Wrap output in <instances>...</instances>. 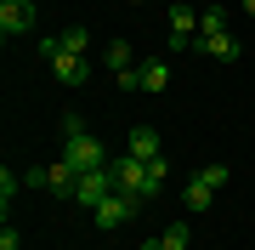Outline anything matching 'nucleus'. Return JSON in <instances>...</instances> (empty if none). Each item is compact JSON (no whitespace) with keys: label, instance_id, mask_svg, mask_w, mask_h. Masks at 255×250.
Masks as SVG:
<instances>
[{"label":"nucleus","instance_id":"11","mask_svg":"<svg viewBox=\"0 0 255 250\" xmlns=\"http://www.w3.org/2000/svg\"><path fill=\"white\" fill-rule=\"evenodd\" d=\"M199 51L204 57H216V63H238V34L227 28V34H204L199 40Z\"/></svg>","mask_w":255,"mask_h":250},{"label":"nucleus","instance_id":"3","mask_svg":"<svg viewBox=\"0 0 255 250\" xmlns=\"http://www.w3.org/2000/svg\"><path fill=\"white\" fill-rule=\"evenodd\" d=\"M40 51H46L51 74L63 80V85H85V80H91V57H80V51H63L57 40H40Z\"/></svg>","mask_w":255,"mask_h":250},{"label":"nucleus","instance_id":"13","mask_svg":"<svg viewBox=\"0 0 255 250\" xmlns=\"http://www.w3.org/2000/svg\"><path fill=\"white\" fill-rule=\"evenodd\" d=\"M57 46L63 51H80V57H91V34H85V28H63V34H51Z\"/></svg>","mask_w":255,"mask_h":250},{"label":"nucleus","instance_id":"8","mask_svg":"<svg viewBox=\"0 0 255 250\" xmlns=\"http://www.w3.org/2000/svg\"><path fill=\"white\" fill-rule=\"evenodd\" d=\"M170 46H199V11L193 6H170Z\"/></svg>","mask_w":255,"mask_h":250},{"label":"nucleus","instance_id":"4","mask_svg":"<svg viewBox=\"0 0 255 250\" xmlns=\"http://www.w3.org/2000/svg\"><path fill=\"white\" fill-rule=\"evenodd\" d=\"M119 91H164V85H170V63H164V57H142L136 68H130L125 80H114Z\"/></svg>","mask_w":255,"mask_h":250},{"label":"nucleus","instance_id":"19","mask_svg":"<svg viewBox=\"0 0 255 250\" xmlns=\"http://www.w3.org/2000/svg\"><path fill=\"white\" fill-rule=\"evenodd\" d=\"M0 250H23V239H17V228H11V222L0 228Z\"/></svg>","mask_w":255,"mask_h":250},{"label":"nucleus","instance_id":"17","mask_svg":"<svg viewBox=\"0 0 255 250\" xmlns=\"http://www.w3.org/2000/svg\"><path fill=\"white\" fill-rule=\"evenodd\" d=\"M23 182H28V188H51V165H28Z\"/></svg>","mask_w":255,"mask_h":250},{"label":"nucleus","instance_id":"2","mask_svg":"<svg viewBox=\"0 0 255 250\" xmlns=\"http://www.w3.org/2000/svg\"><path fill=\"white\" fill-rule=\"evenodd\" d=\"M57 125H63V159H68L80 176H85V171H108V165H114V159L102 154V142L85 131V120H80V114H63Z\"/></svg>","mask_w":255,"mask_h":250},{"label":"nucleus","instance_id":"7","mask_svg":"<svg viewBox=\"0 0 255 250\" xmlns=\"http://www.w3.org/2000/svg\"><path fill=\"white\" fill-rule=\"evenodd\" d=\"M34 28V0H0V34H28Z\"/></svg>","mask_w":255,"mask_h":250},{"label":"nucleus","instance_id":"16","mask_svg":"<svg viewBox=\"0 0 255 250\" xmlns=\"http://www.w3.org/2000/svg\"><path fill=\"white\" fill-rule=\"evenodd\" d=\"M159 239H164V250H187V239H193V228H187V222H170V228L159 233Z\"/></svg>","mask_w":255,"mask_h":250},{"label":"nucleus","instance_id":"6","mask_svg":"<svg viewBox=\"0 0 255 250\" xmlns=\"http://www.w3.org/2000/svg\"><path fill=\"white\" fill-rule=\"evenodd\" d=\"M108 194H114V165H108V171H85V176H80V188H74V205L97 211Z\"/></svg>","mask_w":255,"mask_h":250},{"label":"nucleus","instance_id":"15","mask_svg":"<svg viewBox=\"0 0 255 250\" xmlns=\"http://www.w3.org/2000/svg\"><path fill=\"white\" fill-rule=\"evenodd\" d=\"M204 34H227V11H221V6L199 11V40H204Z\"/></svg>","mask_w":255,"mask_h":250},{"label":"nucleus","instance_id":"10","mask_svg":"<svg viewBox=\"0 0 255 250\" xmlns=\"http://www.w3.org/2000/svg\"><path fill=\"white\" fill-rule=\"evenodd\" d=\"M125 154H136V159H164V148H159V131H153V125H130Z\"/></svg>","mask_w":255,"mask_h":250},{"label":"nucleus","instance_id":"21","mask_svg":"<svg viewBox=\"0 0 255 250\" xmlns=\"http://www.w3.org/2000/svg\"><path fill=\"white\" fill-rule=\"evenodd\" d=\"M238 6H244V11H250V17H255V0H238Z\"/></svg>","mask_w":255,"mask_h":250},{"label":"nucleus","instance_id":"14","mask_svg":"<svg viewBox=\"0 0 255 250\" xmlns=\"http://www.w3.org/2000/svg\"><path fill=\"white\" fill-rule=\"evenodd\" d=\"M17 188H23V176L6 165V171H0V211H6V216H11V199H17Z\"/></svg>","mask_w":255,"mask_h":250},{"label":"nucleus","instance_id":"9","mask_svg":"<svg viewBox=\"0 0 255 250\" xmlns=\"http://www.w3.org/2000/svg\"><path fill=\"white\" fill-rule=\"evenodd\" d=\"M102 68H108L114 80H125L130 68H136V51H130V40H108V46H102Z\"/></svg>","mask_w":255,"mask_h":250},{"label":"nucleus","instance_id":"18","mask_svg":"<svg viewBox=\"0 0 255 250\" xmlns=\"http://www.w3.org/2000/svg\"><path fill=\"white\" fill-rule=\"evenodd\" d=\"M199 176H204V182H210V188H227V176H233V171H227V165H204Z\"/></svg>","mask_w":255,"mask_h":250},{"label":"nucleus","instance_id":"22","mask_svg":"<svg viewBox=\"0 0 255 250\" xmlns=\"http://www.w3.org/2000/svg\"><path fill=\"white\" fill-rule=\"evenodd\" d=\"M125 6H147V0H125Z\"/></svg>","mask_w":255,"mask_h":250},{"label":"nucleus","instance_id":"20","mask_svg":"<svg viewBox=\"0 0 255 250\" xmlns=\"http://www.w3.org/2000/svg\"><path fill=\"white\" fill-rule=\"evenodd\" d=\"M142 250H164V239H142Z\"/></svg>","mask_w":255,"mask_h":250},{"label":"nucleus","instance_id":"1","mask_svg":"<svg viewBox=\"0 0 255 250\" xmlns=\"http://www.w3.org/2000/svg\"><path fill=\"white\" fill-rule=\"evenodd\" d=\"M164 159H136V154H125V159H114V188L119 194H136L142 205L147 199H159L164 194Z\"/></svg>","mask_w":255,"mask_h":250},{"label":"nucleus","instance_id":"5","mask_svg":"<svg viewBox=\"0 0 255 250\" xmlns=\"http://www.w3.org/2000/svg\"><path fill=\"white\" fill-rule=\"evenodd\" d=\"M136 211H142V199H136V194H119V188H114V194L102 199L91 216H97V228H102V233H119L130 216H136Z\"/></svg>","mask_w":255,"mask_h":250},{"label":"nucleus","instance_id":"12","mask_svg":"<svg viewBox=\"0 0 255 250\" xmlns=\"http://www.w3.org/2000/svg\"><path fill=\"white\" fill-rule=\"evenodd\" d=\"M182 205H187V216H199V211H210V205H216V188H210L204 176H193V182L182 188Z\"/></svg>","mask_w":255,"mask_h":250}]
</instances>
